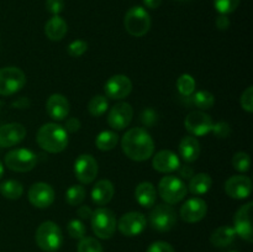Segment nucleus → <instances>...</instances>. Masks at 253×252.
<instances>
[{"instance_id":"obj_26","label":"nucleus","mask_w":253,"mask_h":252,"mask_svg":"<svg viewBox=\"0 0 253 252\" xmlns=\"http://www.w3.org/2000/svg\"><path fill=\"white\" fill-rule=\"evenodd\" d=\"M212 179L208 173H198L190 178L188 189L193 195H204L210 190Z\"/></svg>"},{"instance_id":"obj_22","label":"nucleus","mask_w":253,"mask_h":252,"mask_svg":"<svg viewBox=\"0 0 253 252\" xmlns=\"http://www.w3.org/2000/svg\"><path fill=\"white\" fill-rule=\"evenodd\" d=\"M114 194H115V188L114 184L109 179H101L95 183V185L91 189V200L95 203L96 205L109 204L113 199Z\"/></svg>"},{"instance_id":"obj_9","label":"nucleus","mask_w":253,"mask_h":252,"mask_svg":"<svg viewBox=\"0 0 253 252\" xmlns=\"http://www.w3.org/2000/svg\"><path fill=\"white\" fill-rule=\"evenodd\" d=\"M150 224L152 229L160 232H167L177 224V214L169 204H160L150 212Z\"/></svg>"},{"instance_id":"obj_46","label":"nucleus","mask_w":253,"mask_h":252,"mask_svg":"<svg viewBox=\"0 0 253 252\" xmlns=\"http://www.w3.org/2000/svg\"><path fill=\"white\" fill-rule=\"evenodd\" d=\"M177 170H179L180 175H182L184 179H187V178H192L193 175H194V172H193V169L189 167V166H179V168H178Z\"/></svg>"},{"instance_id":"obj_33","label":"nucleus","mask_w":253,"mask_h":252,"mask_svg":"<svg viewBox=\"0 0 253 252\" xmlns=\"http://www.w3.org/2000/svg\"><path fill=\"white\" fill-rule=\"evenodd\" d=\"M195 79L190 74L184 73L177 79V89L180 95L190 96L195 90Z\"/></svg>"},{"instance_id":"obj_8","label":"nucleus","mask_w":253,"mask_h":252,"mask_svg":"<svg viewBox=\"0 0 253 252\" xmlns=\"http://www.w3.org/2000/svg\"><path fill=\"white\" fill-rule=\"evenodd\" d=\"M26 84V76L17 67L0 69V95L9 96L21 90Z\"/></svg>"},{"instance_id":"obj_34","label":"nucleus","mask_w":253,"mask_h":252,"mask_svg":"<svg viewBox=\"0 0 253 252\" xmlns=\"http://www.w3.org/2000/svg\"><path fill=\"white\" fill-rule=\"evenodd\" d=\"M232 167L237 170V172L245 173L250 169L251 167V157L249 153L246 152H237L235 153L232 157Z\"/></svg>"},{"instance_id":"obj_27","label":"nucleus","mask_w":253,"mask_h":252,"mask_svg":"<svg viewBox=\"0 0 253 252\" xmlns=\"http://www.w3.org/2000/svg\"><path fill=\"white\" fill-rule=\"evenodd\" d=\"M236 239V232L232 226H220L210 236V242L216 247H226Z\"/></svg>"},{"instance_id":"obj_25","label":"nucleus","mask_w":253,"mask_h":252,"mask_svg":"<svg viewBox=\"0 0 253 252\" xmlns=\"http://www.w3.org/2000/svg\"><path fill=\"white\" fill-rule=\"evenodd\" d=\"M135 198L143 208H151L157 199V190L151 182H141L135 189Z\"/></svg>"},{"instance_id":"obj_11","label":"nucleus","mask_w":253,"mask_h":252,"mask_svg":"<svg viewBox=\"0 0 253 252\" xmlns=\"http://www.w3.org/2000/svg\"><path fill=\"white\" fill-rule=\"evenodd\" d=\"M184 126L188 132L192 133L193 136H205L211 132L214 123L210 115L204 111L198 110L188 114L184 120Z\"/></svg>"},{"instance_id":"obj_6","label":"nucleus","mask_w":253,"mask_h":252,"mask_svg":"<svg viewBox=\"0 0 253 252\" xmlns=\"http://www.w3.org/2000/svg\"><path fill=\"white\" fill-rule=\"evenodd\" d=\"M125 29L131 36L142 37L150 31L151 17L150 14L142 6H132L127 10L124 17Z\"/></svg>"},{"instance_id":"obj_48","label":"nucleus","mask_w":253,"mask_h":252,"mask_svg":"<svg viewBox=\"0 0 253 252\" xmlns=\"http://www.w3.org/2000/svg\"><path fill=\"white\" fill-rule=\"evenodd\" d=\"M2 174H4V165H2L1 161H0V179H1Z\"/></svg>"},{"instance_id":"obj_31","label":"nucleus","mask_w":253,"mask_h":252,"mask_svg":"<svg viewBox=\"0 0 253 252\" xmlns=\"http://www.w3.org/2000/svg\"><path fill=\"white\" fill-rule=\"evenodd\" d=\"M190 96H192L193 104L202 110H208L215 104L214 95L208 90H199L197 93H193Z\"/></svg>"},{"instance_id":"obj_1","label":"nucleus","mask_w":253,"mask_h":252,"mask_svg":"<svg viewBox=\"0 0 253 252\" xmlns=\"http://www.w3.org/2000/svg\"><path fill=\"white\" fill-rule=\"evenodd\" d=\"M121 147L130 160L142 162L153 156L155 141L147 130L142 127H133L126 131L123 136Z\"/></svg>"},{"instance_id":"obj_5","label":"nucleus","mask_w":253,"mask_h":252,"mask_svg":"<svg viewBox=\"0 0 253 252\" xmlns=\"http://www.w3.org/2000/svg\"><path fill=\"white\" fill-rule=\"evenodd\" d=\"M158 193L166 202V204L173 205L184 199L188 193V188L184 180L180 179L179 177L166 175L160 180Z\"/></svg>"},{"instance_id":"obj_12","label":"nucleus","mask_w":253,"mask_h":252,"mask_svg":"<svg viewBox=\"0 0 253 252\" xmlns=\"http://www.w3.org/2000/svg\"><path fill=\"white\" fill-rule=\"evenodd\" d=\"M147 220L140 211H130L120 217L116 227L125 236H137L146 229Z\"/></svg>"},{"instance_id":"obj_38","label":"nucleus","mask_w":253,"mask_h":252,"mask_svg":"<svg viewBox=\"0 0 253 252\" xmlns=\"http://www.w3.org/2000/svg\"><path fill=\"white\" fill-rule=\"evenodd\" d=\"M88 49V43L84 40H74L67 47V52L72 57H81Z\"/></svg>"},{"instance_id":"obj_21","label":"nucleus","mask_w":253,"mask_h":252,"mask_svg":"<svg viewBox=\"0 0 253 252\" xmlns=\"http://www.w3.org/2000/svg\"><path fill=\"white\" fill-rule=\"evenodd\" d=\"M152 166L161 173H172L180 166V160L173 151L162 150L153 156Z\"/></svg>"},{"instance_id":"obj_47","label":"nucleus","mask_w":253,"mask_h":252,"mask_svg":"<svg viewBox=\"0 0 253 252\" xmlns=\"http://www.w3.org/2000/svg\"><path fill=\"white\" fill-rule=\"evenodd\" d=\"M143 4L148 9H157L162 4V0H143Z\"/></svg>"},{"instance_id":"obj_30","label":"nucleus","mask_w":253,"mask_h":252,"mask_svg":"<svg viewBox=\"0 0 253 252\" xmlns=\"http://www.w3.org/2000/svg\"><path fill=\"white\" fill-rule=\"evenodd\" d=\"M109 108V100L106 99L105 95H98L93 96L90 99V101L88 103V111L91 116H95V118H99V116L104 115L106 113Z\"/></svg>"},{"instance_id":"obj_39","label":"nucleus","mask_w":253,"mask_h":252,"mask_svg":"<svg viewBox=\"0 0 253 252\" xmlns=\"http://www.w3.org/2000/svg\"><path fill=\"white\" fill-rule=\"evenodd\" d=\"M240 103H241V106L244 110H246L247 113H252L253 111V88L252 86H249V88L241 94Z\"/></svg>"},{"instance_id":"obj_24","label":"nucleus","mask_w":253,"mask_h":252,"mask_svg":"<svg viewBox=\"0 0 253 252\" xmlns=\"http://www.w3.org/2000/svg\"><path fill=\"white\" fill-rule=\"evenodd\" d=\"M68 31V25L63 17L53 15L44 25V34L51 41H61Z\"/></svg>"},{"instance_id":"obj_20","label":"nucleus","mask_w":253,"mask_h":252,"mask_svg":"<svg viewBox=\"0 0 253 252\" xmlns=\"http://www.w3.org/2000/svg\"><path fill=\"white\" fill-rule=\"evenodd\" d=\"M46 111L54 121H62L69 114V101L62 94H52L46 101Z\"/></svg>"},{"instance_id":"obj_36","label":"nucleus","mask_w":253,"mask_h":252,"mask_svg":"<svg viewBox=\"0 0 253 252\" xmlns=\"http://www.w3.org/2000/svg\"><path fill=\"white\" fill-rule=\"evenodd\" d=\"M78 252H104V249L94 237H83L78 244Z\"/></svg>"},{"instance_id":"obj_37","label":"nucleus","mask_w":253,"mask_h":252,"mask_svg":"<svg viewBox=\"0 0 253 252\" xmlns=\"http://www.w3.org/2000/svg\"><path fill=\"white\" fill-rule=\"evenodd\" d=\"M240 0H214V6L219 14L229 15L237 9Z\"/></svg>"},{"instance_id":"obj_4","label":"nucleus","mask_w":253,"mask_h":252,"mask_svg":"<svg viewBox=\"0 0 253 252\" xmlns=\"http://www.w3.org/2000/svg\"><path fill=\"white\" fill-rule=\"evenodd\" d=\"M90 222L94 234L99 239L103 240H108L113 237V235L115 234L116 225H118L115 214L110 209L104 207L94 210L90 217Z\"/></svg>"},{"instance_id":"obj_14","label":"nucleus","mask_w":253,"mask_h":252,"mask_svg":"<svg viewBox=\"0 0 253 252\" xmlns=\"http://www.w3.org/2000/svg\"><path fill=\"white\" fill-rule=\"evenodd\" d=\"M104 90H105L106 96H109L110 99L121 100L130 95L131 90H132V82L124 74H116L108 79L105 86H104Z\"/></svg>"},{"instance_id":"obj_19","label":"nucleus","mask_w":253,"mask_h":252,"mask_svg":"<svg viewBox=\"0 0 253 252\" xmlns=\"http://www.w3.org/2000/svg\"><path fill=\"white\" fill-rule=\"evenodd\" d=\"M26 136V128L20 123H10L0 126V146L11 147L19 145Z\"/></svg>"},{"instance_id":"obj_45","label":"nucleus","mask_w":253,"mask_h":252,"mask_svg":"<svg viewBox=\"0 0 253 252\" xmlns=\"http://www.w3.org/2000/svg\"><path fill=\"white\" fill-rule=\"evenodd\" d=\"M77 214H78V216L82 220H89L91 217V214H93V210L89 207H86V205H83V207H81L77 210Z\"/></svg>"},{"instance_id":"obj_32","label":"nucleus","mask_w":253,"mask_h":252,"mask_svg":"<svg viewBox=\"0 0 253 252\" xmlns=\"http://www.w3.org/2000/svg\"><path fill=\"white\" fill-rule=\"evenodd\" d=\"M84 199H85V188L83 185L74 184L66 190V202L72 207L82 204Z\"/></svg>"},{"instance_id":"obj_42","label":"nucleus","mask_w":253,"mask_h":252,"mask_svg":"<svg viewBox=\"0 0 253 252\" xmlns=\"http://www.w3.org/2000/svg\"><path fill=\"white\" fill-rule=\"evenodd\" d=\"M46 9L52 15H58L64 9V0H46Z\"/></svg>"},{"instance_id":"obj_35","label":"nucleus","mask_w":253,"mask_h":252,"mask_svg":"<svg viewBox=\"0 0 253 252\" xmlns=\"http://www.w3.org/2000/svg\"><path fill=\"white\" fill-rule=\"evenodd\" d=\"M67 231H68V235L72 239L82 240L83 237H85L86 227L82 220L73 219L68 222V225H67Z\"/></svg>"},{"instance_id":"obj_50","label":"nucleus","mask_w":253,"mask_h":252,"mask_svg":"<svg viewBox=\"0 0 253 252\" xmlns=\"http://www.w3.org/2000/svg\"><path fill=\"white\" fill-rule=\"evenodd\" d=\"M229 252H237V251H234V250H232V251H229Z\"/></svg>"},{"instance_id":"obj_2","label":"nucleus","mask_w":253,"mask_h":252,"mask_svg":"<svg viewBox=\"0 0 253 252\" xmlns=\"http://www.w3.org/2000/svg\"><path fill=\"white\" fill-rule=\"evenodd\" d=\"M36 141L42 150L49 153H59L68 146V132L59 124H44L37 131Z\"/></svg>"},{"instance_id":"obj_41","label":"nucleus","mask_w":253,"mask_h":252,"mask_svg":"<svg viewBox=\"0 0 253 252\" xmlns=\"http://www.w3.org/2000/svg\"><path fill=\"white\" fill-rule=\"evenodd\" d=\"M212 132L217 136V137H227L231 132V128H230V125L225 121H220V123L214 124L212 126Z\"/></svg>"},{"instance_id":"obj_3","label":"nucleus","mask_w":253,"mask_h":252,"mask_svg":"<svg viewBox=\"0 0 253 252\" xmlns=\"http://www.w3.org/2000/svg\"><path fill=\"white\" fill-rule=\"evenodd\" d=\"M36 244L42 251L54 252L62 246L63 242V234L62 230L56 222L47 220L43 221L36 230Z\"/></svg>"},{"instance_id":"obj_43","label":"nucleus","mask_w":253,"mask_h":252,"mask_svg":"<svg viewBox=\"0 0 253 252\" xmlns=\"http://www.w3.org/2000/svg\"><path fill=\"white\" fill-rule=\"evenodd\" d=\"M81 121H79V119L77 118H69L68 120L66 121V131L67 132H77V131L81 128Z\"/></svg>"},{"instance_id":"obj_29","label":"nucleus","mask_w":253,"mask_h":252,"mask_svg":"<svg viewBox=\"0 0 253 252\" xmlns=\"http://www.w3.org/2000/svg\"><path fill=\"white\" fill-rule=\"evenodd\" d=\"M119 142V135L114 131H101L95 140V146L100 151H110L115 148Z\"/></svg>"},{"instance_id":"obj_13","label":"nucleus","mask_w":253,"mask_h":252,"mask_svg":"<svg viewBox=\"0 0 253 252\" xmlns=\"http://www.w3.org/2000/svg\"><path fill=\"white\" fill-rule=\"evenodd\" d=\"M252 208L253 203L250 202L247 204L242 205L234 217V230L236 235H239L241 239L246 240L247 242H252L253 231H252Z\"/></svg>"},{"instance_id":"obj_49","label":"nucleus","mask_w":253,"mask_h":252,"mask_svg":"<svg viewBox=\"0 0 253 252\" xmlns=\"http://www.w3.org/2000/svg\"><path fill=\"white\" fill-rule=\"evenodd\" d=\"M177 1H188V0H177Z\"/></svg>"},{"instance_id":"obj_44","label":"nucleus","mask_w":253,"mask_h":252,"mask_svg":"<svg viewBox=\"0 0 253 252\" xmlns=\"http://www.w3.org/2000/svg\"><path fill=\"white\" fill-rule=\"evenodd\" d=\"M230 26V19L227 17V15H222L220 14L219 16L216 17V27L219 30H221V31H224V30H227Z\"/></svg>"},{"instance_id":"obj_7","label":"nucleus","mask_w":253,"mask_h":252,"mask_svg":"<svg viewBox=\"0 0 253 252\" xmlns=\"http://www.w3.org/2000/svg\"><path fill=\"white\" fill-rule=\"evenodd\" d=\"M5 166L14 172H30L37 163V156L29 148H15L5 156Z\"/></svg>"},{"instance_id":"obj_16","label":"nucleus","mask_w":253,"mask_h":252,"mask_svg":"<svg viewBox=\"0 0 253 252\" xmlns=\"http://www.w3.org/2000/svg\"><path fill=\"white\" fill-rule=\"evenodd\" d=\"M225 192L232 199H246L252 193V180L246 175H232L225 183Z\"/></svg>"},{"instance_id":"obj_40","label":"nucleus","mask_w":253,"mask_h":252,"mask_svg":"<svg viewBox=\"0 0 253 252\" xmlns=\"http://www.w3.org/2000/svg\"><path fill=\"white\" fill-rule=\"evenodd\" d=\"M146 252H175L170 244L165 241H156L150 245Z\"/></svg>"},{"instance_id":"obj_23","label":"nucleus","mask_w":253,"mask_h":252,"mask_svg":"<svg viewBox=\"0 0 253 252\" xmlns=\"http://www.w3.org/2000/svg\"><path fill=\"white\" fill-rule=\"evenodd\" d=\"M202 148L200 143L194 136H185L179 142V153L182 156L183 161L187 163H192L199 158Z\"/></svg>"},{"instance_id":"obj_17","label":"nucleus","mask_w":253,"mask_h":252,"mask_svg":"<svg viewBox=\"0 0 253 252\" xmlns=\"http://www.w3.org/2000/svg\"><path fill=\"white\" fill-rule=\"evenodd\" d=\"M29 200L34 207L44 209L54 202V190L49 184L43 182L35 183L29 189Z\"/></svg>"},{"instance_id":"obj_10","label":"nucleus","mask_w":253,"mask_h":252,"mask_svg":"<svg viewBox=\"0 0 253 252\" xmlns=\"http://www.w3.org/2000/svg\"><path fill=\"white\" fill-rule=\"evenodd\" d=\"M74 174L82 184H90L98 175V162L88 153L79 155L74 162Z\"/></svg>"},{"instance_id":"obj_28","label":"nucleus","mask_w":253,"mask_h":252,"mask_svg":"<svg viewBox=\"0 0 253 252\" xmlns=\"http://www.w3.org/2000/svg\"><path fill=\"white\" fill-rule=\"evenodd\" d=\"M0 193L4 198L11 200H16L21 198L24 194V187L19 180L15 179H7L0 184Z\"/></svg>"},{"instance_id":"obj_18","label":"nucleus","mask_w":253,"mask_h":252,"mask_svg":"<svg viewBox=\"0 0 253 252\" xmlns=\"http://www.w3.org/2000/svg\"><path fill=\"white\" fill-rule=\"evenodd\" d=\"M179 212L180 217L185 222H189V224L199 222L200 220L204 219L208 212L207 202L204 199H202V198H192V199H188L180 207Z\"/></svg>"},{"instance_id":"obj_15","label":"nucleus","mask_w":253,"mask_h":252,"mask_svg":"<svg viewBox=\"0 0 253 252\" xmlns=\"http://www.w3.org/2000/svg\"><path fill=\"white\" fill-rule=\"evenodd\" d=\"M132 106L128 103L121 101V103L115 104L110 109L108 115V123L114 130H124L130 125V123L132 121Z\"/></svg>"}]
</instances>
